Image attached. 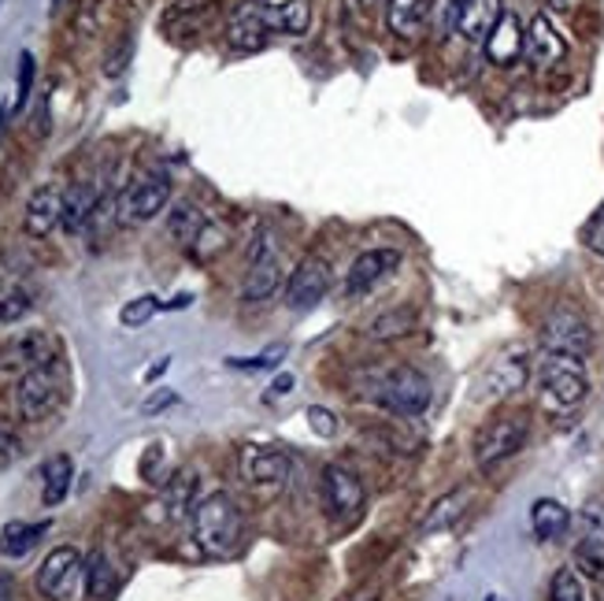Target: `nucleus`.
<instances>
[{"instance_id":"f257e3e1","label":"nucleus","mask_w":604,"mask_h":601,"mask_svg":"<svg viewBox=\"0 0 604 601\" xmlns=\"http://www.w3.org/2000/svg\"><path fill=\"white\" fill-rule=\"evenodd\" d=\"M360 390H364L367 401H375L378 409L393 412V416H419L423 409L430 405V383L427 375L416 372L408 364L397 367H367L360 372Z\"/></svg>"},{"instance_id":"f03ea898","label":"nucleus","mask_w":604,"mask_h":601,"mask_svg":"<svg viewBox=\"0 0 604 601\" xmlns=\"http://www.w3.org/2000/svg\"><path fill=\"white\" fill-rule=\"evenodd\" d=\"M189 524H193V542L204 558L223 561V558H234V553H238L241 509L230 494L215 490V494L201 498L193 505V513H189Z\"/></svg>"},{"instance_id":"7ed1b4c3","label":"nucleus","mask_w":604,"mask_h":601,"mask_svg":"<svg viewBox=\"0 0 604 601\" xmlns=\"http://www.w3.org/2000/svg\"><path fill=\"white\" fill-rule=\"evenodd\" d=\"M538 383H542V393L553 409H575L586 401V390H590V379H586V367L579 356H564V353H549L542 367H538Z\"/></svg>"},{"instance_id":"20e7f679","label":"nucleus","mask_w":604,"mask_h":601,"mask_svg":"<svg viewBox=\"0 0 604 601\" xmlns=\"http://www.w3.org/2000/svg\"><path fill=\"white\" fill-rule=\"evenodd\" d=\"M527 435H530V420L523 412H508V416L490 420L479 430V438H475V464L482 472L498 468L501 461H508V456H516L523 450Z\"/></svg>"},{"instance_id":"39448f33","label":"nucleus","mask_w":604,"mask_h":601,"mask_svg":"<svg viewBox=\"0 0 604 601\" xmlns=\"http://www.w3.org/2000/svg\"><path fill=\"white\" fill-rule=\"evenodd\" d=\"M167 201H171L167 175H141L115 197V220L123 227H141V223L156 220L167 209Z\"/></svg>"},{"instance_id":"423d86ee","label":"nucleus","mask_w":604,"mask_h":601,"mask_svg":"<svg viewBox=\"0 0 604 601\" xmlns=\"http://www.w3.org/2000/svg\"><path fill=\"white\" fill-rule=\"evenodd\" d=\"M60 401H63V372L56 361L26 372L20 379V387H15V409H20V416L30 420V424H38L49 412H56Z\"/></svg>"},{"instance_id":"0eeeda50","label":"nucleus","mask_w":604,"mask_h":601,"mask_svg":"<svg viewBox=\"0 0 604 601\" xmlns=\"http://www.w3.org/2000/svg\"><path fill=\"white\" fill-rule=\"evenodd\" d=\"M275 30V8L267 0H241L227 15V45L234 52L264 49Z\"/></svg>"},{"instance_id":"6e6552de","label":"nucleus","mask_w":604,"mask_h":601,"mask_svg":"<svg viewBox=\"0 0 604 601\" xmlns=\"http://www.w3.org/2000/svg\"><path fill=\"white\" fill-rule=\"evenodd\" d=\"M323 505H327V513L334 524H353V519L364 513V483H360V475L353 468H345V464H327L323 468Z\"/></svg>"},{"instance_id":"1a4fd4ad","label":"nucleus","mask_w":604,"mask_h":601,"mask_svg":"<svg viewBox=\"0 0 604 601\" xmlns=\"http://www.w3.org/2000/svg\"><path fill=\"white\" fill-rule=\"evenodd\" d=\"M282 286V256L267 230H260V238H252L249 264H246V283H241V298L246 301H267Z\"/></svg>"},{"instance_id":"9d476101","label":"nucleus","mask_w":604,"mask_h":601,"mask_svg":"<svg viewBox=\"0 0 604 601\" xmlns=\"http://www.w3.org/2000/svg\"><path fill=\"white\" fill-rule=\"evenodd\" d=\"M78 576H86L83 553H78L75 546H56V550L41 561L38 576H34V587H38V594L49 601H67L75 594Z\"/></svg>"},{"instance_id":"9b49d317","label":"nucleus","mask_w":604,"mask_h":601,"mask_svg":"<svg viewBox=\"0 0 604 601\" xmlns=\"http://www.w3.org/2000/svg\"><path fill=\"white\" fill-rule=\"evenodd\" d=\"M542 346L545 353H564V356H582L593 349V330L586 316L575 309H553L542 323Z\"/></svg>"},{"instance_id":"f8f14e48","label":"nucleus","mask_w":604,"mask_h":601,"mask_svg":"<svg viewBox=\"0 0 604 601\" xmlns=\"http://www.w3.org/2000/svg\"><path fill=\"white\" fill-rule=\"evenodd\" d=\"M52 353H56V346H52L49 330H23L0 346V375H26L34 367L56 361Z\"/></svg>"},{"instance_id":"ddd939ff","label":"nucleus","mask_w":604,"mask_h":601,"mask_svg":"<svg viewBox=\"0 0 604 601\" xmlns=\"http://www.w3.org/2000/svg\"><path fill=\"white\" fill-rule=\"evenodd\" d=\"M330 283H334V272L327 260L304 256L297 264V272L290 275V283H286V304L290 309H312V304H319L330 293Z\"/></svg>"},{"instance_id":"4468645a","label":"nucleus","mask_w":604,"mask_h":601,"mask_svg":"<svg viewBox=\"0 0 604 601\" xmlns=\"http://www.w3.org/2000/svg\"><path fill=\"white\" fill-rule=\"evenodd\" d=\"M60 223H63V190L60 186H52V183L38 186V190L30 193V201H26L23 230L30 238H49Z\"/></svg>"},{"instance_id":"2eb2a0df","label":"nucleus","mask_w":604,"mask_h":601,"mask_svg":"<svg viewBox=\"0 0 604 601\" xmlns=\"http://www.w3.org/2000/svg\"><path fill=\"white\" fill-rule=\"evenodd\" d=\"M397 267H401V253H397V249H367V253H360L353 260V267H349L345 293L356 298V293H364V290H375L386 275L397 272Z\"/></svg>"},{"instance_id":"dca6fc26","label":"nucleus","mask_w":604,"mask_h":601,"mask_svg":"<svg viewBox=\"0 0 604 601\" xmlns=\"http://www.w3.org/2000/svg\"><path fill=\"white\" fill-rule=\"evenodd\" d=\"M238 468H241V479L246 483H278L286 479V472H290V453L275 450V446H246V450L238 453Z\"/></svg>"},{"instance_id":"f3484780","label":"nucleus","mask_w":604,"mask_h":601,"mask_svg":"<svg viewBox=\"0 0 604 601\" xmlns=\"http://www.w3.org/2000/svg\"><path fill=\"white\" fill-rule=\"evenodd\" d=\"M482 49H486V57H490V64L512 67L523 52H527V34H523V23L512 12H504L501 23L493 26V34L482 41Z\"/></svg>"},{"instance_id":"a211bd4d","label":"nucleus","mask_w":604,"mask_h":601,"mask_svg":"<svg viewBox=\"0 0 604 601\" xmlns=\"http://www.w3.org/2000/svg\"><path fill=\"white\" fill-rule=\"evenodd\" d=\"M527 57H530V64H538V67H556L567 57V41L561 38V30H556L549 15H534V20H530Z\"/></svg>"},{"instance_id":"6ab92c4d","label":"nucleus","mask_w":604,"mask_h":601,"mask_svg":"<svg viewBox=\"0 0 604 601\" xmlns=\"http://www.w3.org/2000/svg\"><path fill=\"white\" fill-rule=\"evenodd\" d=\"M504 4L501 0H464V12H460L456 34L471 45H482L493 34V26L501 23Z\"/></svg>"},{"instance_id":"aec40b11","label":"nucleus","mask_w":604,"mask_h":601,"mask_svg":"<svg viewBox=\"0 0 604 601\" xmlns=\"http://www.w3.org/2000/svg\"><path fill=\"white\" fill-rule=\"evenodd\" d=\"M97 204H101V190H97L93 183H75L67 193H63V223L60 227L67 230V235H78V230L89 227V220H93Z\"/></svg>"},{"instance_id":"412c9836","label":"nucleus","mask_w":604,"mask_h":601,"mask_svg":"<svg viewBox=\"0 0 604 601\" xmlns=\"http://www.w3.org/2000/svg\"><path fill=\"white\" fill-rule=\"evenodd\" d=\"M430 23V0H390L386 4V26L397 38H419Z\"/></svg>"},{"instance_id":"4be33fe9","label":"nucleus","mask_w":604,"mask_h":601,"mask_svg":"<svg viewBox=\"0 0 604 601\" xmlns=\"http://www.w3.org/2000/svg\"><path fill=\"white\" fill-rule=\"evenodd\" d=\"M71 479H75V464H71L67 453H56L45 461L41 468V501L45 509H56L63 498L71 494Z\"/></svg>"},{"instance_id":"5701e85b","label":"nucleus","mask_w":604,"mask_h":601,"mask_svg":"<svg viewBox=\"0 0 604 601\" xmlns=\"http://www.w3.org/2000/svg\"><path fill=\"white\" fill-rule=\"evenodd\" d=\"M464 513H467V490H449V494H441L435 505H430V513L423 516L419 535L430 538V535L449 531V527H456V519Z\"/></svg>"},{"instance_id":"b1692460","label":"nucleus","mask_w":604,"mask_h":601,"mask_svg":"<svg viewBox=\"0 0 604 601\" xmlns=\"http://www.w3.org/2000/svg\"><path fill=\"white\" fill-rule=\"evenodd\" d=\"M530 527H534V535L542 538V542H556V538H564L567 527H571V513H567L561 501L538 498L534 505H530Z\"/></svg>"},{"instance_id":"393cba45","label":"nucleus","mask_w":604,"mask_h":601,"mask_svg":"<svg viewBox=\"0 0 604 601\" xmlns=\"http://www.w3.org/2000/svg\"><path fill=\"white\" fill-rule=\"evenodd\" d=\"M527 375H530V367L523 356H508V361H501V364H493V372L486 375V383H482V398H508V393H516L527 387Z\"/></svg>"},{"instance_id":"a878e982","label":"nucleus","mask_w":604,"mask_h":601,"mask_svg":"<svg viewBox=\"0 0 604 601\" xmlns=\"http://www.w3.org/2000/svg\"><path fill=\"white\" fill-rule=\"evenodd\" d=\"M45 531H49V519H41V524H23V519L4 524L0 527V558H26Z\"/></svg>"},{"instance_id":"bb28decb","label":"nucleus","mask_w":604,"mask_h":601,"mask_svg":"<svg viewBox=\"0 0 604 601\" xmlns=\"http://www.w3.org/2000/svg\"><path fill=\"white\" fill-rule=\"evenodd\" d=\"M115 594H119V576H115L108 553L97 550L86 561V601H115Z\"/></svg>"},{"instance_id":"cd10ccee","label":"nucleus","mask_w":604,"mask_h":601,"mask_svg":"<svg viewBox=\"0 0 604 601\" xmlns=\"http://www.w3.org/2000/svg\"><path fill=\"white\" fill-rule=\"evenodd\" d=\"M209 223V215L197 209L193 201H178L175 209L167 212V235L171 241H178V246H193L197 235H201V227Z\"/></svg>"},{"instance_id":"c85d7f7f","label":"nucleus","mask_w":604,"mask_h":601,"mask_svg":"<svg viewBox=\"0 0 604 601\" xmlns=\"http://www.w3.org/2000/svg\"><path fill=\"white\" fill-rule=\"evenodd\" d=\"M193 490H197V475L193 472H178L175 479L164 483V498H160L156 509H164V519H178L193 509Z\"/></svg>"},{"instance_id":"c756f323","label":"nucleus","mask_w":604,"mask_h":601,"mask_svg":"<svg viewBox=\"0 0 604 601\" xmlns=\"http://www.w3.org/2000/svg\"><path fill=\"white\" fill-rule=\"evenodd\" d=\"M230 246V227L219 220H209L201 227V235H197V241L189 246V253H193L197 264H209V260H215L223 253V249Z\"/></svg>"},{"instance_id":"7c9ffc66","label":"nucleus","mask_w":604,"mask_h":601,"mask_svg":"<svg viewBox=\"0 0 604 601\" xmlns=\"http://www.w3.org/2000/svg\"><path fill=\"white\" fill-rule=\"evenodd\" d=\"M412 327H416V312L393 309V312H382V316H375L372 323H367V338H375V342H390V338L408 335Z\"/></svg>"},{"instance_id":"2f4dec72","label":"nucleus","mask_w":604,"mask_h":601,"mask_svg":"<svg viewBox=\"0 0 604 601\" xmlns=\"http://www.w3.org/2000/svg\"><path fill=\"white\" fill-rule=\"evenodd\" d=\"M275 26L290 38H304L312 26V4L309 0H282L275 8Z\"/></svg>"},{"instance_id":"473e14b6","label":"nucleus","mask_w":604,"mask_h":601,"mask_svg":"<svg viewBox=\"0 0 604 601\" xmlns=\"http://www.w3.org/2000/svg\"><path fill=\"white\" fill-rule=\"evenodd\" d=\"M156 312H164V301L160 298H152V293H141V298H134V301H126L123 309H119V323L123 327H146V323L156 316Z\"/></svg>"},{"instance_id":"72a5a7b5","label":"nucleus","mask_w":604,"mask_h":601,"mask_svg":"<svg viewBox=\"0 0 604 601\" xmlns=\"http://www.w3.org/2000/svg\"><path fill=\"white\" fill-rule=\"evenodd\" d=\"M575 568L582 572L586 579H604V546L597 542H582L575 546Z\"/></svg>"},{"instance_id":"f704fd0d","label":"nucleus","mask_w":604,"mask_h":601,"mask_svg":"<svg viewBox=\"0 0 604 601\" xmlns=\"http://www.w3.org/2000/svg\"><path fill=\"white\" fill-rule=\"evenodd\" d=\"M549 601H586V587L575 568H561L549 587Z\"/></svg>"},{"instance_id":"c9c22d12","label":"nucleus","mask_w":604,"mask_h":601,"mask_svg":"<svg viewBox=\"0 0 604 601\" xmlns=\"http://www.w3.org/2000/svg\"><path fill=\"white\" fill-rule=\"evenodd\" d=\"M30 309H34V301L23 286H12V290L0 293V323H20Z\"/></svg>"},{"instance_id":"e433bc0d","label":"nucleus","mask_w":604,"mask_h":601,"mask_svg":"<svg viewBox=\"0 0 604 601\" xmlns=\"http://www.w3.org/2000/svg\"><path fill=\"white\" fill-rule=\"evenodd\" d=\"M460 12H464V0H435L430 4V23L438 34H456Z\"/></svg>"},{"instance_id":"4c0bfd02","label":"nucleus","mask_w":604,"mask_h":601,"mask_svg":"<svg viewBox=\"0 0 604 601\" xmlns=\"http://www.w3.org/2000/svg\"><path fill=\"white\" fill-rule=\"evenodd\" d=\"M164 461H167V453H164V446H149V453H146V461H141V479L152 483V487H164L167 483V468H164Z\"/></svg>"},{"instance_id":"58836bf2","label":"nucleus","mask_w":604,"mask_h":601,"mask_svg":"<svg viewBox=\"0 0 604 601\" xmlns=\"http://www.w3.org/2000/svg\"><path fill=\"white\" fill-rule=\"evenodd\" d=\"M34 89V52H20V75H15V112H23Z\"/></svg>"},{"instance_id":"ea45409f","label":"nucleus","mask_w":604,"mask_h":601,"mask_svg":"<svg viewBox=\"0 0 604 601\" xmlns=\"http://www.w3.org/2000/svg\"><path fill=\"white\" fill-rule=\"evenodd\" d=\"M130 57H134V38H130V34H123L119 45H115V49L104 57V75L108 78H119L123 71H126V64H130Z\"/></svg>"},{"instance_id":"a19ab883","label":"nucleus","mask_w":604,"mask_h":601,"mask_svg":"<svg viewBox=\"0 0 604 601\" xmlns=\"http://www.w3.org/2000/svg\"><path fill=\"white\" fill-rule=\"evenodd\" d=\"M582 538L586 542L604 546V505L601 501H590V505L582 509Z\"/></svg>"},{"instance_id":"79ce46f5","label":"nucleus","mask_w":604,"mask_h":601,"mask_svg":"<svg viewBox=\"0 0 604 601\" xmlns=\"http://www.w3.org/2000/svg\"><path fill=\"white\" fill-rule=\"evenodd\" d=\"M286 349L282 346H272V349H264L260 356H230V367H238V372H264V367H275L278 364V356H282Z\"/></svg>"},{"instance_id":"37998d69","label":"nucleus","mask_w":604,"mask_h":601,"mask_svg":"<svg viewBox=\"0 0 604 601\" xmlns=\"http://www.w3.org/2000/svg\"><path fill=\"white\" fill-rule=\"evenodd\" d=\"M582 241H586V249H590V253L604 256V204H601L597 212H593V220L586 223V230H582Z\"/></svg>"},{"instance_id":"c03bdc74","label":"nucleus","mask_w":604,"mask_h":601,"mask_svg":"<svg viewBox=\"0 0 604 601\" xmlns=\"http://www.w3.org/2000/svg\"><path fill=\"white\" fill-rule=\"evenodd\" d=\"M20 453H23L20 435L12 430V424H4V420H0V468H8V464H12Z\"/></svg>"},{"instance_id":"a18cd8bd","label":"nucleus","mask_w":604,"mask_h":601,"mask_svg":"<svg viewBox=\"0 0 604 601\" xmlns=\"http://www.w3.org/2000/svg\"><path fill=\"white\" fill-rule=\"evenodd\" d=\"M309 427L319 438H334V435H338V420H334V412L323 409V405H312L309 409Z\"/></svg>"},{"instance_id":"49530a36","label":"nucleus","mask_w":604,"mask_h":601,"mask_svg":"<svg viewBox=\"0 0 604 601\" xmlns=\"http://www.w3.org/2000/svg\"><path fill=\"white\" fill-rule=\"evenodd\" d=\"M178 401V393L175 390H167V387H160V390H152L146 401H141V412H146V416H156V412H164V409H171Z\"/></svg>"},{"instance_id":"de8ad7c7","label":"nucleus","mask_w":604,"mask_h":601,"mask_svg":"<svg viewBox=\"0 0 604 601\" xmlns=\"http://www.w3.org/2000/svg\"><path fill=\"white\" fill-rule=\"evenodd\" d=\"M293 387H297V379H293L290 372H282V375H278V379L272 383V387H267L264 401H267V405H275L278 398H286V393H293Z\"/></svg>"},{"instance_id":"09e8293b","label":"nucleus","mask_w":604,"mask_h":601,"mask_svg":"<svg viewBox=\"0 0 604 601\" xmlns=\"http://www.w3.org/2000/svg\"><path fill=\"white\" fill-rule=\"evenodd\" d=\"M0 601H15V587L8 576H0Z\"/></svg>"},{"instance_id":"8fccbe9b","label":"nucleus","mask_w":604,"mask_h":601,"mask_svg":"<svg viewBox=\"0 0 604 601\" xmlns=\"http://www.w3.org/2000/svg\"><path fill=\"white\" fill-rule=\"evenodd\" d=\"M167 364H171V356H160V361L149 367V379H156V375H164V372H167Z\"/></svg>"},{"instance_id":"3c124183","label":"nucleus","mask_w":604,"mask_h":601,"mask_svg":"<svg viewBox=\"0 0 604 601\" xmlns=\"http://www.w3.org/2000/svg\"><path fill=\"white\" fill-rule=\"evenodd\" d=\"M549 8H553V12H564V8H571V0H545Z\"/></svg>"},{"instance_id":"603ef678","label":"nucleus","mask_w":604,"mask_h":601,"mask_svg":"<svg viewBox=\"0 0 604 601\" xmlns=\"http://www.w3.org/2000/svg\"><path fill=\"white\" fill-rule=\"evenodd\" d=\"M360 4H367V8H375V4H390V0H360Z\"/></svg>"},{"instance_id":"864d4df0","label":"nucleus","mask_w":604,"mask_h":601,"mask_svg":"<svg viewBox=\"0 0 604 601\" xmlns=\"http://www.w3.org/2000/svg\"><path fill=\"white\" fill-rule=\"evenodd\" d=\"M60 4H63V0H52V12H56V8H60Z\"/></svg>"},{"instance_id":"5fc2aeb1","label":"nucleus","mask_w":604,"mask_h":601,"mask_svg":"<svg viewBox=\"0 0 604 601\" xmlns=\"http://www.w3.org/2000/svg\"><path fill=\"white\" fill-rule=\"evenodd\" d=\"M486 601H504V598H498V594H490V598H486Z\"/></svg>"}]
</instances>
